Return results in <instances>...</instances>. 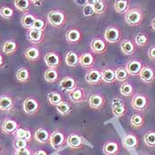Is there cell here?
<instances>
[{"instance_id": "1", "label": "cell", "mask_w": 155, "mask_h": 155, "mask_svg": "<svg viewBox=\"0 0 155 155\" xmlns=\"http://www.w3.org/2000/svg\"><path fill=\"white\" fill-rule=\"evenodd\" d=\"M143 18H144V13L143 9L138 6L131 7L124 13L125 22L130 27L140 26L143 22Z\"/></svg>"}, {"instance_id": "2", "label": "cell", "mask_w": 155, "mask_h": 155, "mask_svg": "<svg viewBox=\"0 0 155 155\" xmlns=\"http://www.w3.org/2000/svg\"><path fill=\"white\" fill-rule=\"evenodd\" d=\"M130 104L134 110L142 113L150 107L151 100L149 96L144 93H136L132 97Z\"/></svg>"}, {"instance_id": "3", "label": "cell", "mask_w": 155, "mask_h": 155, "mask_svg": "<svg viewBox=\"0 0 155 155\" xmlns=\"http://www.w3.org/2000/svg\"><path fill=\"white\" fill-rule=\"evenodd\" d=\"M122 31L119 26L117 25H110L105 30L104 39L109 44H118L121 41Z\"/></svg>"}, {"instance_id": "4", "label": "cell", "mask_w": 155, "mask_h": 155, "mask_svg": "<svg viewBox=\"0 0 155 155\" xmlns=\"http://www.w3.org/2000/svg\"><path fill=\"white\" fill-rule=\"evenodd\" d=\"M47 21L55 28H60L66 23L67 16L60 10H51L47 13Z\"/></svg>"}, {"instance_id": "5", "label": "cell", "mask_w": 155, "mask_h": 155, "mask_svg": "<svg viewBox=\"0 0 155 155\" xmlns=\"http://www.w3.org/2000/svg\"><path fill=\"white\" fill-rule=\"evenodd\" d=\"M143 61L141 59L135 58L130 60L125 66V69L128 74L132 76H138L143 67Z\"/></svg>"}, {"instance_id": "6", "label": "cell", "mask_w": 155, "mask_h": 155, "mask_svg": "<svg viewBox=\"0 0 155 155\" xmlns=\"http://www.w3.org/2000/svg\"><path fill=\"white\" fill-rule=\"evenodd\" d=\"M49 142L54 150H60L67 143V138L63 132L55 130L51 134Z\"/></svg>"}, {"instance_id": "7", "label": "cell", "mask_w": 155, "mask_h": 155, "mask_svg": "<svg viewBox=\"0 0 155 155\" xmlns=\"http://www.w3.org/2000/svg\"><path fill=\"white\" fill-rule=\"evenodd\" d=\"M23 111L25 114L32 115L36 114L40 108H41V103L32 97H28L27 98H25V100L23 101Z\"/></svg>"}, {"instance_id": "8", "label": "cell", "mask_w": 155, "mask_h": 155, "mask_svg": "<svg viewBox=\"0 0 155 155\" xmlns=\"http://www.w3.org/2000/svg\"><path fill=\"white\" fill-rule=\"evenodd\" d=\"M45 62L48 68L57 69L61 66V57L60 53L55 51H49L45 55Z\"/></svg>"}, {"instance_id": "9", "label": "cell", "mask_w": 155, "mask_h": 155, "mask_svg": "<svg viewBox=\"0 0 155 155\" xmlns=\"http://www.w3.org/2000/svg\"><path fill=\"white\" fill-rule=\"evenodd\" d=\"M138 76L144 84H153L155 82V68L151 65H143Z\"/></svg>"}, {"instance_id": "10", "label": "cell", "mask_w": 155, "mask_h": 155, "mask_svg": "<svg viewBox=\"0 0 155 155\" xmlns=\"http://www.w3.org/2000/svg\"><path fill=\"white\" fill-rule=\"evenodd\" d=\"M90 48L91 51L95 54H105L107 51V43L105 39L97 37L92 39L90 44Z\"/></svg>"}, {"instance_id": "11", "label": "cell", "mask_w": 155, "mask_h": 155, "mask_svg": "<svg viewBox=\"0 0 155 155\" xmlns=\"http://www.w3.org/2000/svg\"><path fill=\"white\" fill-rule=\"evenodd\" d=\"M85 80L88 84L91 85H99L103 83L102 81V74L101 70L97 68H90L86 74H85Z\"/></svg>"}, {"instance_id": "12", "label": "cell", "mask_w": 155, "mask_h": 155, "mask_svg": "<svg viewBox=\"0 0 155 155\" xmlns=\"http://www.w3.org/2000/svg\"><path fill=\"white\" fill-rule=\"evenodd\" d=\"M88 103L91 108L99 110L105 107L107 99L102 93H94L88 98Z\"/></svg>"}, {"instance_id": "13", "label": "cell", "mask_w": 155, "mask_h": 155, "mask_svg": "<svg viewBox=\"0 0 155 155\" xmlns=\"http://www.w3.org/2000/svg\"><path fill=\"white\" fill-rule=\"evenodd\" d=\"M60 87L64 91L68 93L72 92L79 87L78 81L73 76H65L60 81Z\"/></svg>"}, {"instance_id": "14", "label": "cell", "mask_w": 155, "mask_h": 155, "mask_svg": "<svg viewBox=\"0 0 155 155\" xmlns=\"http://www.w3.org/2000/svg\"><path fill=\"white\" fill-rule=\"evenodd\" d=\"M68 97H69V99L71 100L72 102L76 103V104L84 103V102L88 101V98H89L87 97V93H86L85 89L82 88V87H78L77 89H75L72 92H69Z\"/></svg>"}, {"instance_id": "15", "label": "cell", "mask_w": 155, "mask_h": 155, "mask_svg": "<svg viewBox=\"0 0 155 155\" xmlns=\"http://www.w3.org/2000/svg\"><path fill=\"white\" fill-rule=\"evenodd\" d=\"M83 39V34L77 28H71L66 32V40L70 45H77Z\"/></svg>"}, {"instance_id": "16", "label": "cell", "mask_w": 155, "mask_h": 155, "mask_svg": "<svg viewBox=\"0 0 155 155\" xmlns=\"http://www.w3.org/2000/svg\"><path fill=\"white\" fill-rule=\"evenodd\" d=\"M122 144L127 150H135L139 146V138L136 134L129 133L124 137Z\"/></svg>"}, {"instance_id": "17", "label": "cell", "mask_w": 155, "mask_h": 155, "mask_svg": "<svg viewBox=\"0 0 155 155\" xmlns=\"http://www.w3.org/2000/svg\"><path fill=\"white\" fill-rule=\"evenodd\" d=\"M120 51L125 56H133L137 51V45L130 39L120 41Z\"/></svg>"}, {"instance_id": "18", "label": "cell", "mask_w": 155, "mask_h": 155, "mask_svg": "<svg viewBox=\"0 0 155 155\" xmlns=\"http://www.w3.org/2000/svg\"><path fill=\"white\" fill-rule=\"evenodd\" d=\"M95 61V56L91 52H84L79 55V65L84 68H92Z\"/></svg>"}, {"instance_id": "19", "label": "cell", "mask_w": 155, "mask_h": 155, "mask_svg": "<svg viewBox=\"0 0 155 155\" xmlns=\"http://www.w3.org/2000/svg\"><path fill=\"white\" fill-rule=\"evenodd\" d=\"M27 39L33 45H38L45 40V33L36 29H28L27 33Z\"/></svg>"}, {"instance_id": "20", "label": "cell", "mask_w": 155, "mask_h": 155, "mask_svg": "<svg viewBox=\"0 0 155 155\" xmlns=\"http://www.w3.org/2000/svg\"><path fill=\"white\" fill-rule=\"evenodd\" d=\"M67 143L72 149H80L84 145V140L80 135L71 133L67 138Z\"/></svg>"}, {"instance_id": "21", "label": "cell", "mask_w": 155, "mask_h": 155, "mask_svg": "<svg viewBox=\"0 0 155 155\" xmlns=\"http://www.w3.org/2000/svg\"><path fill=\"white\" fill-rule=\"evenodd\" d=\"M120 148L116 141H107L103 146V152L106 155H118Z\"/></svg>"}, {"instance_id": "22", "label": "cell", "mask_w": 155, "mask_h": 155, "mask_svg": "<svg viewBox=\"0 0 155 155\" xmlns=\"http://www.w3.org/2000/svg\"><path fill=\"white\" fill-rule=\"evenodd\" d=\"M2 131L6 134H13L19 129V124L17 121L12 119L5 120L1 125Z\"/></svg>"}, {"instance_id": "23", "label": "cell", "mask_w": 155, "mask_h": 155, "mask_svg": "<svg viewBox=\"0 0 155 155\" xmlns=\"http://www.w3.org/2000/svg\"><path fill=\"white\" fill-rule=\"evenodd\" d=\"M102 74V81L108 84H114L116 82L115 79V72L113 68H106L101 70Z\"/></svg>"}, {"instance_id": "24", "label": "cell", "mask_w": 155, "mask_h": 155, "mask_svg": "<svg viewBox=\"0 0 155 155\" xmlns=\"http://www.w3.org/2000/svg\"><path fill=\"white\" fill-rule=\"evenodd\" d=\"M24 56L25 58L29 61H37L40 59L41 56V51L38 48L35 46H31L26 49L24 51Z\"/></svg>"}, {"instance_id": "25", "label": "cell", "mask_w": 155, "mask_h": 155, "mask_svg": "<svg viewBox=\"0 0 155 155\" xmlns=\"http://www.w3.org/2000/svg\"><path fill=\"white\" fill-rule=\"evenodd\" d=\"M50 136L51 134L49 133L47 130H45V128H40L35 132L34 138L38 143H46L50 140Z\"/></svg>"}, {"instance_id": "26", "label": "cell", "mask_w": 155, "mask_h": 155, "mask_svg": "<svg viewBox=\"0 0 155 155\" xmlns=\"http://www.w3.org/2000/svg\"><path fill=\"white\" fill-rule=\"evenodd\" d=\"M94 12L97 14H104L107 10V3L104 0H94L91 1Z\"/></svg>"}, {"instance_id": "27", "label": "cell", "mask_w": 155, "mask_h": 155, "mask_svg": "<svg viewBox=\"0 0 155 155\" xmlns=\"http://www.w3.org/2000/svg\"><path fill=\"white\" fill-rule=\"evenodd\" d=\"M44 78L47 82L48 84H54L59 81V72L57 69L53 68H47L45 74H44Z\"/></svg>"}, {"instance_id": "28", "label": "cell", "mask_w": 155, "mask_h": 155, "mask_svg": "<svg viewBox=\"0 0 155 155\" xmlns=\"http://www.w3.org/2000/svg\"><path fill=\"white\" fill-rule=\"evenodd\" d=\"M150 42V37L147 34L143 33V32H139L137 33L136 36H135V39H134V43L138 47L143 48L145 46L148 45Z\"/></svg>"}, {"instance_id": "29", "label": "cell", "mask_w": 155, "mask_h": 155, "mask_svg": "<svg viewBox=\"0 0 155 155\" xmlns=\"http://www.w3.org/2000/svg\"><path fill=\"white\" fill-rule=\"evenodd\" d=\"M13 107V100L11 97L3 95L0 97V110L4 112L10 111Z\"/></svg>"}, {"instance_id": "30", "label": "cell", "mask_w": 155, "mask_h": 155, "mask_svg": "<svg viewBox=\"0 0 155 155\" xmlns=\"http://www.w3.org/2000/svg\"><path fill=\"white\" fill-rule=\"evenodd\" d=\"M114 7L115 12L119 14H123L130 9V1L128 0H116L114 1Z\"/></svg>"}, {"instance_id": "31", "label": "cell", "mask_w": 155, "mask_h": 155, "mask_svg": "<svg viewBox=\"0 0 155 155\" xmlns=\"http://www.w3.org/2000/svg\"><path fill=\"white\" fill-rule=\"evenodd\" d=\"M130 124L134 128L139 129L144 125V115L142 113H135L130 117Z\"/></svg>"}, {"instance_id": "32", "label": "cell", "mask_w": 155, "mask_h": 155, "mask_svg": "<svg viewBox=\"0 0 155 155\" xmlns=\"http://www.w3.org/2000/svg\"><path fill=\"white\" fill-rule=\"evenodd\" d=\"M135 91H136L135 87L130 83L126 82V83L121 84L120 86V92L124 97H133L136 94Z\"/></svg>"}, {"instance_id": "33", "label": "cell", "mask_w": 155, "mask_h": 155, "mask_svg": "<svg viewBox=\"0 0 155 155\" xmlns=\"http://www.w3.org/2000/svg\"><path fill=\"white\" fill-rule=\"evenodd\" d=\"M114 72H115V79L117 82L119 83H126L128 82L129 78H130V74H128V72L126 71L125 68L123 67H119V68H116L114 69Z\"/></svg>"}, {"instance_id": "34", "label": "cell", "mask_w": 155, "mask_h": 155, "mask_svg": "<svg viewBox=\"0 0 155 155\" xmlns=\"http://www.w3.org/2000/svg\"><path fill=\"white\" fill-rule=\"evenodd\" d=\"M65 61H66V64L68 67L76 68L79 65V55L76 52L71 51L67 53L66 58H65Z\"/></svg>"}, {"instance_id": "35", "label": "cell", "mask_w": 155, "mask_h": 155, "mask_svg": "<svg viewBox=\"0 0 155 155\" xmlns=\"http://www.w3.org/2000/svg\"><path fill=\"white\" fill-rule=\"evenodd\" d=\"M18 50V44L14 40H8L3 45V52L5 55H12Z\"/></svg>"}, {"instance_id": "36", "label": "cell", "mask_w": 155, "mask_h": 155, "mask_svg": "<svg viewBox=\"0 0 155 155\" xmlns=\"http://www.w3.org/2000/svg\"><path fill=\"white\" fill-rule=\"evenodd\" d=\"M16 79L21 83L26 84L29 81L30 79V73L27 68H21L16 72Z\"/></svg>"}, {"instance_id": "37", "label": "cell", "mask_w": 155, "mask_h": 155, "mask_svg": "<svg viewBox=\"0 0 155 155\" xmlns=\"http://www.w3.org/2000/svg\"><path fill=\"white\" fill-rule=\"evenodd\" d=\"M47 99L49 101V103L51 105V106H58L60 103H61L63 100V97L61 95V93H60L59 91H51L50 93H48L47 95Z\"/></svg>"}, {"instance_id": "38", "label": "cell", "mask_w": 155, "mask_h": 155, "mask_svg": "<svg viewBox=\"0 0 155 155\" xmlns=\"http://www.w3.org/2000/svg\"><path fill=\"white\" fill-rule=\"evenodd\" d=\"M36 16L31 14V13H25L22 18H21V25L23 26V28H27V29H31L33 27V24L36 21Z\"/></svg>"}, {"instance_id": "39", "label": "cell", "mask_w": 155, "mask_h": 155, "mask_svg": "<svg viewBox=\"0 0 155 155\" xmlns=\"http://www.w3.org/2000/svg\"><path fill=\"white\" fill-rule=\"evenodd\" d=\"M13 4H14V6L19 11L27 13V12L29 10L31 1H29V0H15L13 2Z\"/></svg>"}, {"instance_id": "40", "label": "cell", "mask_w": 155, "mask_h": 155, "mask_svg": "<svg viewBox=\"0 0 155 155\" xmlns=\"http://www.w3.org/2000/svg\"><path fill=\"white\" fill-rule=\"evenodd\" d=\"M15 137H16V139H23L28 142L31 139L32 134L28 130L19 128L15 132Z\"/></svg>"}, {"instance_id": "41", "label": "cell", "mask_w": 155, "mask_h": 155, "mask_svg": "<svg viewBox=\"0 0 155 155\" xmlns=\"http://www.w3.org/2000/svg\"><path fill=\"white\" fill-rule=\"evenodd\" d=\"M55 107H56L57 112H58L60 114L63 115V116L68 115L72 111L71 107H70V106L68 105V103L66 102V101H62L61 103H60V104H59L58 106H56Z\"/></svg>"}, {"instance_id": "42", "label": "cell", "mask_w": 155, "mask_h": 155, "mask_svg": "<svg viewBox=\"0 0 155 155\" xmlns=\"http://www.w3.org/2000/svg\"><path fill=\"white\" fill-rule=\"evenodd\" d=\"M144 143L149 147H155V130H149L143 136Z\"/></svg>"}, {"instance_id": "43", "label": "cell", "mask_w": 155, "mask_h": 155, "mask_svg": "<svg viewBox=\"0 0 155 155\" xmlns=\"http://www.w3.org/2000/svg\"><path fill=\"white\" fill-rule=\"evenodd\" d=\"M13 14H14L13 9L9 6H2L0 8V15L2 18L5 20H12Z\"/></svg>"}, {"instance_id": "44", "label": "cell", "mask_w": 155, "mask_h": 155, "mask_svg": "<svg viewBox=\"0 0 155 155\" xmlns=\"http://www.w3.org/2000/svg\"><path fill=\"white\" fill-rule=\"evenodd\" d=\"M46 25H47V21L45 19H43V18H36V21H35V22L33 24L32 28L44 32L45 30V28H46Z\"/></svg>"}, {"instance_id": "45", "label": "cell", "mask_w": 155, "mask_h": 155, "mask_svg": "<svg viewBox=\"0 0 155 155\" xmlns=\"http://www.w3.org/2000/svg\"><path fill=\"white\" fill-rule=\"evenodd\" d=\"M94 13L91 1H85V4L83 5V15L84 17H91Z\"/></svg>"}, {"instance_id": "46", "label": "cell", "mask_w": 155, "mask_h": 155, "mask_svg": "<svg viewBox=\"0 0 155 155\" xmlns=\"http://www.w3.org/2000/svg\"><path fill=\"white\" fill-rule=\"evenodd\" d=\"M128 112V107L126 105H123L121 107H114L112 108V113L114 116L116 117H122L124 116Z\"/></svg>"}, {"instance_id": "47", "label": "cell", "mask_w": 155, "mask_h": 155, "mask_svg": "<svg viewBox=\"0 0 155 155\" xmlns=\"http://www.w3.org/2000/svg\"><path fill=\"white\" fill-rule=\"evenodd\" d=\"M14 146L17 149H22V148H27L28 147V141L23 140V139H16Z\"/></svg>"}, {"instance_id": "48", "label": "cell", "mask_w": 155, "mask_h": 155, "mask_svg": "<svg viewBox=\"0 0 155 155\" xmlns=\"http://www.w3.org/2000/svg\"><path fill=\"white\" fill-rule=\"evenodd\" d=\"M123 105H125V103H124V101L121 99V98H120V97H114L113 100H112V105H111V108H114V107H121V106H123Z\"/></svg>"}, {"instance_id": "49", "label": "cell", "mask_w": 155, "mask_h": 155, "mask_svg": "<svg viewBox=\"0 0 155 155\" xmlns=\"http://www.w3.org/2000/svg\"><path fill=\"white\" fill-rule=\"evenodd\" d=\"M14 155H32L31 151L27 147V148H22V149H17Z\"/></svg>"}, {"instance_id": "50", "label": "cell", "mask_w": 155, "mask_h": 155, "mask_svg": "<svg viewBox=\"0 0 155 155\" xmlns=\"http://www.w3.org/2000/svg\"><path fill=\"white\" fill-rule=\"evenodd\" d=\"M147 55H148L149 59L155 61V45H153L152 47H150V49L147 51Z\"/></svg>"}, {"instance_id": "51", "label": "cell", "mask_w": 155, "mask_h": 155, "mask_svg": "<svg viewBox=\"0 0 155 155\" xmlns=\"http://www.w3.org/2000/svg\"><path fill=\"white\" fill-rule=\"evenodd\" d=\"M43 3H44V2H43V1H40V0H33V1H31V4L34 5L36 7L41 6V5H43Z\"/></svg>"}, {"instance_id": "52", "label": "cell", "mask_w": 155, "mask_h": 155, "mask_svg": "<svg viewBox=\"0 0 155 155\" xmlns=\"http://www.w3.org/2000/svg\"><path fill=\"white\" fill-rule=\"evenodd\" d=\"M33 155H48L47 153L45 150H38Z\"/></svg>"}, {"instance_id": "53", "label": "cell", "mask_w": 155, "mask_h": 155, "mask_svg": "<svg viewBox=\"0 0 155 155\" xmlns=\"http://www.w3.org/2000/svg\"><path fill=\"white\" fill-rule=\"evenodd\" d=\"M4 65H5V60H4V57L0 53V68H2L4 67Z\"/></svg>"}, {"instance_id": "54", "label": "cell", "mask_w": 155, "mask_h": 155, "mask_svg": "<svg viewBox=\"0 0 155 155\" xmlns=\"http://www.w3.org/2000/svg\"><path fill=\"white\" fill-rule=\"evenodd\" d=\"M151 27H152V28L155 31V17L153 19V21H152V22H151Z\"/></svg>"}, {"instance_id": "55", "label": "cell", "mask_w": 155, "mask_h": 155, "mask_svg": "<svg viewBox=\"0 0 155 155\" xmlns=\"http://www.w3.org/2000/svg\"><path fill=\"white\" fill-rule=\"evenodd\" d=\"M53 155H61V154H60V153H54Z\"/></svg>"}]
</instances>
